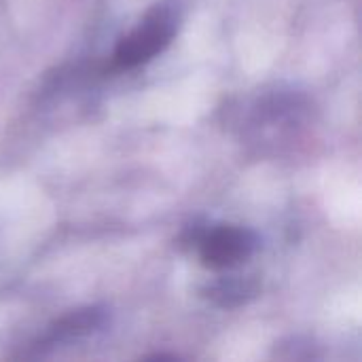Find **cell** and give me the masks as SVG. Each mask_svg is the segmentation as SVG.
I'll return each instance as SVG.
<instances>
[{
  "instance_id": "obj_1",
  "label": "cell",
  "mask_w": 362,
  "mask_h": 362,
  "mask_svg": "<svg viewBox=\"0 0 362 362\" xmlns=\"http://www.w3.org/2000/svg\"><path fill=\"white\" fill-rule=\"evenodd\" d=\"M176 30H178L176 8L168 4L155 6L153 11L146 13L140 25L117 45L112 66L119 70H129L151 62L172 42Z\"/></svg>"
},
{
  "instance_id": "obj_4",
  "label": "cell",
  "mask_w": 362,
  "mask_h": 362,
  "mask_svg": "<svg viewBox=\"0 0 362 362\" xmlns=\"http://www.w3.org/2000/svg\"><path fill=\"white\" fill-rule=\"evenodd\" d=\"M208 299L214 301L216 305L221 308H235V305H242L246 303L248 299L255 297L257 293V284L252 280H221L216 284H212L208 291H206Z\"/></svg>"
},
{
  "instance_id": "obj_3",
  "label": "cell",
  "mask_w": 362,
  "mask_h": 362,
  "mask_svg": "<svg viewBox=\"0 0 362 362\" xmlns=\"http://www.w3.org/2000/svg\"><path fill=\"white\" fill-rule=\"evenodd\" d=\"M106 325V312L98 310V308H85V310H76L70 312L66 316H62L57 322H53L51 331H49V341H64V339H78V337H87L91 333H95L98 329H102Z\"/></svg>"
},
{
  "instance_id": "obj_2",
  "label": "cell",
  "mask_w": 362,
  "mask_h": 362,
  "mask_svg": "<svg viewBox=\"0 0 362 362\" xmlns=\"http://www.w3.org/2000/svg\"><path fill=\"white\" fill-rule=\"evenodd\" d=\"M202 263L210 269H229L246 261L255 248L257 238L250 229L235 225H218L202 231L197 238Z\"/></svg>"
}]
</instances>
